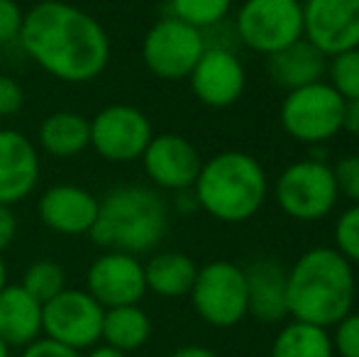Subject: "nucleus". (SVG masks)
<instances>
[{"instance_id": "obj_1", "label": "nucleus", "mask_w": 359, "mask_h": 357, "mask_svg": "<svg viewBox=\"0 0 359 357\" xmlns=\"http://www.w3.org/2000/svg\"><path fill=\"white\" fill-rule=\"evenodd\" d=\"M20 47L49 76L64 83H88L110 62V37L105 27L64 0H42L25 13L18 37Z\"/></svg>"}, {"instance_id": "obj_2", "label": "nucleus", "mask_w": 359, "mask_h": 357, "mask_svg": "<svg viewBox=\"0 0 359 357\" xmlns=\"http://www.w3.org/2000/svg\"><path fill=\"white\" fill-rule=\"evenodd\" d=\"M357 281L352 264L335 248H313L286 274V304L293 321L330 328L352 314Z\"/></svg>"}, {"instance_id": "obj_3", "label": "nucleus", "mask_w": 359, "mask_h": 357, "mask_svg": "<svg viewBox=\"0 0 359 357\" xmlns=\"http://www.w3.org/2000/svg\"><path fill=\"white\" fill-rule=\"evenodd\" d=\"M169 228V210L154 189L140 184L118 186L98 203L90 240L108 252H151Z\"/></svg>"}, {"instance_id": "obj_4", "label": "nucleus", "mask_w": 359, "mask_h": 357, "mask_svg": "<svg viewBox=\"0 0 359 357\" xmlns=\"http://www.w3.org/2000/svg\"><path fill=\"white\" fill-rule=\"evenodd\" d=\"M269 181L259 159L227 149L203 162L194 184L196 203L220 223H245L266 201Z\"/></svg>"}, {"instance_id": "obj_5", "label": "nucleus", "mask_w": 359, "mask_h": 357, "mask_svg": "<svg viewBox=\"0 0 359 357\" xmlns=\"http://www.w3.org/2000/svg\"><path fill=\"white\" fill-rule=\"evenodd\" d=\"M342 115L345 100L325 81L288 90L279 110L281 128L303 144H325L332 140L342 130Z\"/></svg>"}, {"instance_id": "obj_6", "label": "nucleus", "mask_w": 359, "mask_h": 357, "mask_svg": "<svg viewBox=\"0 0 359 357\" xmlns=\"http://www.w3.org/2000/svg\"><path fill=\"white\" fill-rule=\"evenodd\" d=\"M274 198L279 208L293 220H320L335 208L340 191L332 167L323 159H301L288 164L274 184Z\"/></svg>"}, {"instance_id": "obj_7", "label": "nucleus", "mask_w": 359, "mask_h": 357, "mask_svg": "<svg viewBox=\"0 0 359 357\" xmlns=\"http://www.w3.org/2000/svg\"><path fill=\"white\" fill-rule=\"evenodd\" d=\"M235 32L247 49L269 57L303 37L301 0H245L237 10Z\"/></svg>"}, {"instance_id": "obj_8", "label": "nucleus", "mask_w": 359, "mask_h": 357, "mask_svg": "<svg viewBox=\"0 0 359 357\" xmlns=\"http://www.w3.org/2000/svg\"><path fill=\"white\" fill-rule=\"evenodd\" d=\"M189 296L201 321L213 328H232L247 316L245 269L227 260L203 264Z\"/></svg>"}, {"instance_id": "obj_9", "label": "nucleus", "mask_w": 359, "mask_h": 357, "mask_svg": "<svg viewBox=\"0 0 359 357\" xmlns=\"http://www.w3.org/2000/svg\"><path fill=\"white\" fill-rule=\"evenodd\" d=\"M205 47L208 44L201 29L169 15L151 25L144 34L142 62L161 81H181L189 79Z\"/></svg>"}, {"instance_id": "obj_10", "label": "nucleus", "mask_w": 359, "mask_h": 357, "mask_svg": "<svg viewBox=\"0 0 359 357\" xmlns=\"http://www.w3.org/2000/svg\"><path fill=\"white\" fill-rule=\"evenodd\" d=\"M105 309L81 289H64L42 306V335L72 350L98 345Z\"/></svg>"}, {"instance_id": "obj_11", "label": "nucleus", "mask_w": 359, "mask_h": 357, "mask_svg": "<svg viewBox=\"0 0 359 357\" xmlns=\"http://www.w3.org/2000/svg\"><path fill=\"white\" fill-rule=\"evenodd\" d=\"M151 137L149 118L135 105L115 103L90 118V147L113 164L142 159Z\"/></svg>"}, {"instance_id": "obj_12", "label": "nucleus", "mask_w": 359, "mask_h": 357, "mask_svg": "<svg viewBox=\"0 0 359 357\" xmlns=\"http://www.w3.org/2000/svg\"><path fill=\"white\" fill-rule=\"evenodd\" d=\"M303 37L327 59L359 47V0H306Z\"/></svg>"}, {"instance_id": "obj_13", "label": "nucleus", "mask_w": 359, "mask_h": 357, "mask_svg": "<svg viewBox=\"0 0 359 357\" xmlns=\"http://www.w3.org/2000/svg\"><path fill=\"white\" fill-rule=\"evenodd\" d=\"M86 291L103 309L140 304L147 294L144 264L128 252H105L88 267Z\"/></svg>"}, {"instance_id": "obj_14", "label": "nucleus", "mask_w": 359, "mask_h": 357, "mask_svg": "<svg viewBox=\"0 0 359 357\" xmlns=\"http://www.w3.org/2000/svg\"><path fill=\"white\" fill-rule=\"evenodd\" d=\"M194 95L208 108H230L242 98L247 74L237 54L227 47H205L198 64L189 74Z\"/></svg>"}, {"instance_id": "obj_15", "label": "nucleus", "mask_w": 359, "mask_h": 357, "mask_svg": "<svg viewBox=\"0 0 359 357\" xmlns=\"http://www.w3.org/2000/svg\"><path fill=\"white\" fill-rule=\"evenodd\" d=\"M142 164L154 186L166 191H186L194 189L203 159L194 142L184 135L161 133L149 140L142 154Z\"/></svg>"}, {"instance_id": "obj_16", "label": "nucleus", "mask_w": 359, "mask_h": 357, "mask_svg": "<svg viewBox=\"0 0 359 357\" xmlns=\"http://www.w3.org/2000/svg\"><path fill=\"white\" fill-rule=\"evenodd\" d=\"M37 144L20 130L0 128V203L15 206L25 201L39 184Z\"/></svg>"}, {"instance_id": "obj_17", "label": "nucleus", "mask_w": 359, "mask_h": 357, "mask_svg": "<svg viewBox=\"0 0 359 357\" xmlns=\"http://www.w3.org/2000/svg\"><path fill=\"white\" fill-rule=\"evenodd\" d=\"M100 198L79 184H54L37 206L39 220L59 235H88L98 215Z\"/></svg>"}, {"instance_id": "obj_18", "label": "nucleus", "mask_w": 359, "mask_h": 357, "mask_svg": "<svg viewBox=\"0 0 359 357\" xmlns=\"http://www.w3.org/2000/svg\"><path fill=\"white\" fill-rule=\"evenodd\" d=\"M286 274L288 269L276 257H257L247 264V316L259 323H281L286 318Z\"/></svg>"}, {"instance_id": "obj_19", "label": "nucleus", "mask_w": 359, "mask_h": 357, "mask_svg": "<svg viewBox=\"0 0 359 357\" xmlns=\"http://www.w3.org/2000/svg\"><path fill=\"white\" fill-rule=\"evenodd\" d=\"M266 74L279 88L296 90L325 81L327 57L318 47H313L306 37H301L266 57Z\"/></svg>"}, {"instance_id": "obj_20", "label": "nucleus", "mask_w": 359, "mask_h": 357, "mask_svg": "<svg viewBox=\"0 0 359 357\" xmlns=\"http://www.w3.org/2000/svg\"><path fill=\"white\" fill-rule=\"evenodd\" d=\"M42 338V304L20 284L0 291V340L8 348H27Z\"/></svg>"}, {"instance_id": "obj_21", "label": "nucleus", "mask_w": 359, "mask_h": 357, "mask_svg": "<svg viewBox=\"0 0 359 357\" xmlns=\"http://www.w3.org/2000/svg\"><path fill=\"white\" fill-rule=\"evenodd\" d=\"M39 147L57 159H72L90 147V120L74 110H57L39 125Z\"/></svg>"}, {"instance_id": "obj_22", "label": "nucleus", "mask_w": 359, "mask_h": 357, "mask_svg": "<svg viewBox=\"0 0 359 357\" xmlns=\"http://www.w3.org/2000/svg\"><path fill=\"white\" fill-rule=\"evenodd\" d=\"M196 274H198V267L194 260L176 250L151 255L149 262L144 264L147 291H154L156 296H164V299L189 296Z\"/></svg>"}, {"instance_id": "obj_23", "label": "nucleus", "mask_w": 359, "mask_h": 357, "mask_svg": "<svg viewBox=\"0 0 359 357\" xmlns=\"http://www.w3.org/2000/svg\"><path fill=\"white\" fill-rule=\"evenodd\" d=\"M151 335V321L140 304L133 306H115L105 309L103 314V330L100 340L110 348H118L123 353H133L147 345Z\"/></svg>"}, {"instance_id": "obj_24", "label": "nucleus", "mask_w": 359, "mask_h": 357, "mask_svg": "<svg viewBox=\"0 0 359 357\" xmlns=\"http://www.w3.org/2000/svg\"><path fill=\"white\" fill-rule=\"evenodd\" d=\"M271 357H335V348L327 328L291 321L274 338Z\"/></svg>"}, {"instance_id": "obj_25", "label": "nucleus", "mask_w": 359, "mask_h": 357, "mask_svg": "<svg viewBox=\"0 0 359 357\" xmlns=\"http://www.w3.org/2000/svg\"><path fill=\"white\" fill-rule=\"evenodd\" d=\"M20 286L44 306L47 301H52L54 296L67 289V271L54 260H37V262H32L25 269Z\"/></svg>"}, {"instance_id": "obj_26", "label": "nucleus", "mask_w": 359, "mask_h": 357, "mask_svg": "<svg viewBox=\"0 0 359 357\" xmlns=\"http://www.w3.org/2000/svg\"><path fill=\"white\" fill-rule=\"evenodd\" d=\"M232 0H169L171 18L189 22L196 29H210L227 18Z\"/></svg>"}, {"instance_id": "obj_27", "label": "nucleus", "mask_w": 359, "mask_h": 357, "mask_svg": "<svg viewBox=\"0 0 359 357\" xmlns=\"http://www.w3.org/2000/svg\"><path fill=\"white\" fill-rule=\"evenodd\" d=\"M327 76L342 100H359V47L327 59Z\"/></svg>"}, {"instance_id": "obj_28", "label": "nucleus", "mask_w": 359, "mask_h": 357, "mask_svg": "<svg viewBox=\"0 0 359 357\" xmlns=\"http://www.w3.org/2000/svg\"><path fill=\"white\" fill-rule=\"evenodd\" d=\"M332 238H335L337 252L350 264H359V203H352L337 218Z\"/></svg>"}, {"instance_id": "obj_29", "label": "nucleus", "mask_w": 359, "mask_h": 357, "mask_svg": "<svg viewBox=\"0 0 359 357\" xmlns=\"http://www.w3.org/2000/svg\"><path fill=\"white\" fill-rule=\"evenodd\" d=\"M332 348L340 357H359V314H347L335 325Z\"/></svg>"}, {"instance_id": "obj_30", "label": "nucleus", "mask_w": 359, "mask_h": 357, "mask_svg": "<svg viewBox=\"0 0 359 357\" xmlns=\"http://www.w3.org/2000/svg\"><path fill=\"white\" fill-rule=\"evenodd\" d=\"M332 174H335V184L340 196L350 198L352 203H359V154L342 157L332 167Z\"/></svg>"}, {"instance_id": "obj_31", "label": "nucleus", "mask_w": 359, "mask_h": 357, "mask_svg": "<svg viewBox=\"0 0 359 357\" xmlns=\"http://www.w3.org/2000/svg\"><path fill=\"white\" fill-rule=\"evenodd\" d=\"M25 13L15 0H0V44H10L20 37Z\"/></svg>"}, {"instance_id": "obj_32", "label": "nucleus", "mask_w": 359, "mask_h": 357, "mask_svg": "<svg viewBox=\"0 0 359 357\" xmlns=\"http://www.w3.org/2000/svg\"><path fill=\"white\" fill-rule=\"evenodd\" d=\"M25 90L13 76L0 74V118H13L22 110Z\"/></svg>"}, {"instance_id": "obj_33", "label": "nucleus", "mask_w": 359, "mask_h": 357, "mask_svg": "<svg viewBox=\"0 0 359 357\" xmlns=\"http://www.w3.org/2000/svg\"><path fill=\"white\" fill-rule=\"evenodd\" d=\"M22 357H83V355H81L79 350H72L62 343H54V340L42 335L39 340H34L32 345L25 348Z\"/></svg>"}, {"instance_id": "obj_34", "label": "nucleus", "mask_w": 359, "mask_h": 357, "mask_svg": "<svg viewBox=\"0 0 359 357\" xmlns=\"http://www.w3.org/2000/svg\"><path fill=\"white\" fill-rule=\"evenodd\" d=\"M15 235H18V218H15L13 206L0 203V255L13 245Z\"/></svg>"}, {"instance_id": "obj_35", "label": "nucleus", "mask_w": 359, "mask_h": 357, "mask_svg": "<svg viewBox=\"0 0 359 357\" xmlns=\"http://www.w3.org/2000/svg\"><path fill=\"white\" fill-rule=\"evenodd\" d=\"M342 130L352 137H359V100H345V115H342Z\"/></svg>"}, {"instance_id": "obj_36", "label": "nucleus", "mask_w": 359, "mask_h": 357, "mask_svg": "<svg viewBox=\"0 0 359 357\" xmlns=\"http://www.w3.org/2000/svg\"><path fill=\"white\" fill-rule=\"evenodd\" d=\"M171 357H217L210 348H203V345H184L179 348Z\"/></svg>"}, {"instance_id": "obj_37", "label": "nucleus", "mask_w": 359, "mask_h": 357, "mask_svg": "<svg viewBox=\"0 0 359 357\" xmlns=\"http://www.w3.org/2000/svg\"><path fill=\"white\" fill-rule=\"evenodd\" d=\"M86 357H128V353H123V350H118V348H110V345L103 343V345H93Z\"/></svg>"}, {"instance_id": "obj_38", "label": "nucleus", "mask_w": 359, "mask_h": 357, "mask_svg": "<svg viewBox=\"0 0 359 357\" xmlns=\"http://www.w3.org/2000/svg\"><path fill=\"white\" fill-rule=\"evenodd\" d=\"M8 286V267H5V262H3V255H0V291Z\"/></svg>"}, {"instance_id": "obj_39", "label": "nucleus", "mask_w": 359, "mask_h": 357, "mask_svg": "<svg viewBox=\"0 0 359 357\" xmlns=\"http://www.w3.org/2000/svg\"><path fill=\"white\" fill-rule=\"evenodd\" d=\"M0 357H10V348L0 340Z\"/></svg>"}]
</instances>
